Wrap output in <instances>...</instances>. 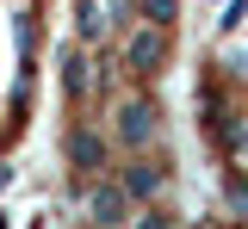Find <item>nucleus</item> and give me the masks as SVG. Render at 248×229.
<instances>
[{"label": "nucleus", "mask_w": 248, "mask_h": 229, "mask_svg": "<svg viewBox=\"0 0 248 229\" xmlns=\"http://www.w3.org/2000/svg\"><path fill=\"white\" fill-rule=\"evenodd\" d=\"M0 229H6V211H0Z\"/></svg>", "instance_id": "nucleus-12"}, {"label": "nucleus", "mask_w": 248, "mask_h": 229, "mask_svg": "<svg viewBox=\"0 0 248 229\" xmlns=\"http://www.w3.org/2000/svg\"><path fill=\"white\" fill-rule=\"evenodd\" d=\"M223 229H242V223H223Z\"/></svg>", "instance_id": "nucleus-13"}, {"label": "nucleus", "mask_w": 248, "mask_h": 229, "mask_svg": "<svg viewBox=\"0 0 248 229\" xmlns=\"http://www.w3.org/2000/svg\"><path fill=\"white\" fill-rule=\"evenodd\" d=\"M56 74H62V93H68V105H87V99H93V56L81 50V43H68V50H62Z\"/></svg>", "instance_id": "nucleus-6"}, {"label": "nucleus", "mask_w": 248, "mask_h": 229, "mask_svg": "<svg viewBox=\"0 0 248 229\" xmlns=\"http://www.w3.org/2000/svg\"><path fill=\"white\" fill-rule=\"evenodd\" d=\"M130 229H180V217H174L168 204H143V211L130 217Z\"/></svg>", "instance_id": "nucleus-10"}, {"label": "nucleus", "mask_w": 248, "mask_h": 229, "mask_svg": "<svg viewBox=\"0 0 248 229\" xmlns=\"http://www.w3.org/2000/svg\"><path fill=\"white\" fill-rule=\"evenodd\" d=\"M106 31H112V0H75V37H81V50L106 43Z\"/></svg>", "instance_id": "nucleus-7"}, {"label": "nucleus", "mask_w": 248, "mask_h": 229, "mask_svg": "<svg viewBox=\"0 0 248 229\" xmlns=\"http://www.w3.org/2000/svg\"><path fill=\"white\" fill-rule=\"evenodd\" d=\"M62 161H68L75 180H87V186H93V180H106V167H112V143L81 118V124H68V130H62Z\"/></svg>", "instance_id": "nucleus-2"}, {"label": "nucleus", "mask_w": 248, "mask_h": 229, "mask_svg": "<svg viewBox=\"0 0 248 229\" xmlns=\"http://www.w3.org/2000/svg\"><path fill=\"white\" fill-rule=\"evenodd\" d=\"M223 204H230V217L248 229V173L242 167H223Z\"/></svg>", "instance_id": "nucleus-8"}, {"label": "nucleus", "mask_w": 248, "mask_h": 229, "mask_svg": "<svg viewBox=\"0 0 248 229\" xmlns=\"http://www.w3.org/2000/svg\"><path fill=\"white\" fill-rule=\"evenodd\" d=\"M130 217H137V204L124 198L118 180H93L87 186V223L93 229H130Z\"/></svg>", "instance_id": "nucleus-5"}, {"label": "nucleus", "mask_w": 248, "mask_h": 229, "mask_svg": "<svg viewBox=\"0 0 248 229\" xmlns=\"http://www.w3.org/2000/svg\"><path fill=\"white\" fill-rule=\"evenodd\" d=\"M118 62H124V74H130V81H155V74L168 68V31H155V25H137V31L124 37Z\"/></svg>", "instance_id": "nucleus-4"}, {"label": "nucleus", "mask_w": 248, "mask_h": 229, "mask_svg": "<svg viewBox=\"0 0 248 229\" xmlns=\"http://www.w3.org/2000/svg\"><path fill=\"white\" fill-rule=\"evenodd\" d=\"M248 19V0H230V6H223V19H217V25H223V31H236V25H242Z\"/></svg>", "instance_id": "nucleus-11"}, {"label": "nucleus", "mask_w": 248, "mask_h": 229, "mask_svg": "<svg viewBox=\"0 0 248 229\" xmlns=\"http://www.w3.org/2000/svg\"><path fill=\"white\" fill-rule=\"evenodd\" d=\"M112 136H118L130 155H149L155 136H161V99L155 93H130L118 112H112Z\"/></svg>", "instance_id": "nucleus-1"}, {"label": "nucleus", "mask_w": 248, "mask_h": 229, "mask_svg": "<svg viewBox=\"0 0 248 229\" xmlns=\"http://www.w3.org/2000/svg\"><path fill=\"white\" fill-rule=\"evenodd\" d=\"M137 19H143V25H155V31H174L180 0H137Z\"/></svg>", "instance_id": "nucleus-9"}, {"label": "nucleus", "mask_w": 248, "mask_h": 229, "mask_svg": "<svg viewBox=\"0 0 248 229\" xmlns=\"http://www.w3.org/2000/svg\"><path fill=\"white\" fill-rule=\"evenodd\" d=\"M118 186H124V198L143 211V204H161V192L174 186V161L168 155H130V161L118 167Z\"/></svg>", "instance_id": "nucleus-3"}]
</instances>
